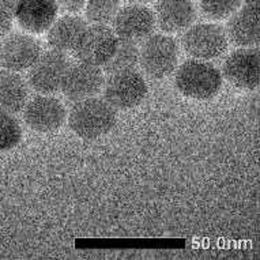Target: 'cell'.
<instances>
[{
  "mask_svg": "<svg viewBox=\"0 0 260 260\" xmlns=\"http://www.w3.org/2000/svg\"><path fill=\"white\" fill-rule=\"evenodd\" d=\"M116 109L105 99H90L77 101L69 115L70 128L83 139H97L115 127Z\"/></svg>",
  "mask_w": 260,
  "mask_h": 260,
  "instance_id": "6da1fadb",
  "label": "cell"
},
{
  "mask_svg": "<svg viewBox=\"0 0 260 260\" xmlns=\"http://www.w3.org/2000/svg\"><path fill=\"white\" fill-rule=\"evenodd\" d=\"M176 87L188 99H213L222 87V75L211 63L199 59L184 61L175 77Z\"/></svg>",
  "mask_w": 260,
  "mask_h": 260,
  "instance_id": "7a4b0ae2",
  "label": "cell"
},
{
  "mask_svg": "<svg viewBox=\"0 0 260 260\" xmlns=\"http://www.w3.org/2000/svg\"><path fill=\"white\" fill-rule=\"evenodd\" d=\"M179 60V47L165 35H154L146 40L139 51V63L149 77L162 79L173 73Z\"/></svg>",
  "mask_w": 260,
  "mask_h": 260,
  "instance_id": "3957f363",
  "label": "cell"
},
{
  "mask_svg": "<svg viewBox=\"0 0 260 260\" xmlns=\"http://www.w3.org/2000/svg\"><path fill=\"white\" fill-rule=\"evenodd\" d=\"M181 44L184 51L193 59L210 60L223 55L229 41L222 26L215 23H199L184 33Z\"/></svg>",
  "mask_w": 260,
  "mask_h": 260,
  "instance_id": "277c9868",
  "label": "cell"
},
{
  "mask_svg": "<svg viewBox=\"0 0 260 260\" xmlns=\"http://www.w3.org/2000/svg\"><path fill=\"white\" fill-rule=\"evenodd\" d=\"M70 69V60L63 52L47 51L39 56L29 69L27 81L33 90L41 94L56 93L61 89L66 74Z\"/></svg>",
  "mask_w": 260,
  "mask_h": 260,
  "instance_id": "5b68a950",
  "label": "cell"
},
{
  "mask_svg": "<svg viewBox=\"0 0 260 260\" xmlns=\"http://www.w3.org/2000/svg\"><path fill=\"white\" fill-rule=\"evenodd\" d=\"M119 37L111 27L93 25L86 27L83 35L74 48V55L82 63L104 66L115 53Z\"/></svg>",
  "mask_w": 260,
  "mask_h": 260,
  "instance_id": "8992f818",
  "label": "cell"
},
{
  "mask_svg": "<svg viewBox=\"0 0 260 260\" xmlns=\"http://www.w3.org/2000/svg\"><path fill=\"white\" fill-rule=\"evenodd\" d=\"M146 94V81L134 70L111 74L105 83V100L115 109L120 111L138 107L145 100Z\"/></svg>",
  "mask_w": 260,
  "mask_h": 260,
  "instance_id": "52a82bcc",
  "label": "cell"
},
{
  "mask_svg": "<svg viewBox=\"0 0 260 260\" xmlns=\"http://www.w3.org/2000/svg\"><path fill=\"white\" fill-rule=\"evenodd\" d=\"M67 112L63 103L52 95H37L26 103L23 119L27 127L40 134L57 131L66 121Z\"/></svg>",
  "mask_w": 260,
  "mask_h": 260,
  "instance_id": "ba28073f",
  "label": "cell"
},
{
  "mask_svg": "<svg viewBox=\"0 0 260 260\" xmlns=\"http://www.w3.org/2000/svg\"><path fill=\"white\" fill-rule=\"evenodd\" d=\"M223 77L244 90L257 89L260 81V57L257 48H243L232 52L222 66Z\"/></svg>",
  "mask_w": 260,
  "mask_h": 260,
  "instance_id": "9c48e42d",
  "label": "cell"
},
{
  "mask_svg": "<svg viewBox=\"0 0 260 260\" xmlns=\"http://www.w3.org/2000/svg\"><path fill=\"white\" fill-rule=\"evenodd\" d=\"M41 55V44L33 36L11 33L0 43V66L10 71L29 70Z\"/></svg>",
  "mask_w": 260,
  "mask_h": 260,
  "instance_id": "30bf717a",
  "label": "cell"
},
{
  "mask_svg": "<svg viewBox=\"0 0 260 260\" xmlns=\"http://www.w3.org/2000/svg\"><path fill=\"white\" fill-rule=\"evenodd\" d=\"M104 73L99 66L79 61L70 66L61 85V91L70 101L77 103L97 95L104 87Z\"/></svg>",
  "mask_w": 260,
  "mask_h": 260,
  "instance_id": "8fae6325",
  "label": "cell"
},
{
  "mask_svg": "<svg viewBox=\"0 0 260 260\" xmlns=\"http://www.w3.org/2000/svg\"><path fill=\"white\" fill-rule=\"evenodd\" d=\"M116 36L123 41H139L149 37L155 27V18L150 9L142 5H131L119 10L113 18Z\"/></svg>",
  "mask_w": 260,
  "mask_h": 260,
  "instance_id": "7c38bea8",
  "label": "cell"
},
{
  "mask_svg": "<svg viewBox=\"0 0 260 260\" xmlns=\"http://www.w3.org/2000/svg\"><path fill=\"white\" fill-rule=\"evenodd\" d=\"M57 10L56 0H21L14 14L22 29L40 35L56 21Z\"/></svg>",
  "mask_w": 260,
  "mask_h": 260,
  "instance_id": "4fadbf2b",
  "label": "cell"
},
{
  "mask_svg": "<svg viewBox=\"0 0 260 260\" xmlns=\"http://www.w3.org/2000/svg\"><path fill=\"white\" fill-rule=\"evenodd\" d=\"M197 10L192 0H157L154 18L161 30L177 33L188 29L195 21Z\"/></svg>",
  "mask_w": 260,
  "mask_h": 260,
  "instance_id": "5bb4252c",
  "label": "cell"
},
{
  "mask_svg": "<svg viewBox=\"0 0 260 260\" xmlns=\"http://www.w3.org/2000/svg\"><path fill=\"white\" fill-rule=\"evenodd\" d=\"M226 36L237 47H256L260 37L259 6L247 5L232 14Z\"/></svg>",
  "mask_w": 260,
  "mask_h": 260,
  "instance_id": "9a60e30c",
  "label": "cell"
},
{
  "mask_svg": "<svg viewBox=\"0 0 260 260\" xmlns=\"http://www.w3.org/2000/svg\"><path fill=\"white\" fill-rule=\"evenodd\" d=\"M29 89L23 78L15 71H0V111L18 113L25 108Z\"/></svg>",
  "mask_w": 260,
  "mask_h": 260,
  "instance_id": "2e32d148",
  "label": "cell"
},
{
  "mask_svg": "<svg viewBox=\"0 0 260 260\" xmlns=\"http://www.w3.org/2000/svg\"><path fill=\"white\" fill-rule=\"evenodd\" d=\"M87 25L75 15H66L55 21L48 31V44L55 51H71L83 35Z\"/></svg>",
  "mask_w": 260,
  "mask_h": 260,
  "instance_id": "e0dca14e",
  "label": "cell"
},
{
  "mask_svg": "<svg viewBox=\"0 0 260 260\" xmlns=\"http://www.w3.org/2000/svg\"><path fill=\"white\" fill-rule=\"evenodd\" d=\"M138 63H139V49L135 43L119 40L115 53L104 66L107 73L115 74L134 70Z\"/></svg>",
  "mask_w": 260,
  "mask_h": 260,
  "instance_id": "ac0fdd59",
  "label": "cell"
},
{
  "mask_svg": "<svg viewBox=\"0 0 260 260\" xmlns=\"http://www.w3.org/2000/svg\"><path fill=\"white\" fill-rule=\"evenodd\" d=\"M119 7L120 0H87L86 17L94 25H105L113 21Z\"/></svg>",
  "mask_w": 260,
  "mask_h": 260,
  "instance_id": "d6986e66",
  "label": "cell"
},
{
  "mask_svg": "<svg viewBox=\"0 0 260 260\" xmlns=\"http://www.w3.org/2000/svg\"><path fill=\"white\" fill-rule=\"evenodd\" d=\"M22 139V128L11 113L0 111V151L14 149Z\"/></svg>",
  "mask_w": 260,
  "mask_h": 260,
  "instance_id": "ffe728a7",
  "label": "cell"
},
{
  "mask_svg": "<svg viewBox=\"0 0 260 260\" xmlns=\"http://www.w3.org/2000/svg\"><path fill=\"white\" fill-rule=\"evenodd\" d=\"M241 3L243 0H201V9L205 17L219 21L236 13Z\"/></svg>",
  "mask_w": 260,
  "mask_h": 260,
  "instance_id": "44dd1931",
  "label": "cell"
},
{
  "mask_svg": "<svg viewBox=\"0 0 260 260\" xmlns=\"http://www.w3.org/2000/svg\"><path fill=\"white\" fill-rule=\"evenodd\" d=\"M13 26V14L9 10L0 6V40L9 35Z\"/></svg>",
  "mask_w": 260,
  "mask_h": 260,
  "instance_id": "7402d4cb",
  "label": "cell"
},
{
  "mask_svg": "<svg viewBox=\"0 0 260 260\" xmlns=\"http://www.w3.org/2000/svg\"><path fill=\"white\" fill-rule=\"evenodd\" d=\"M56 3L64 11L71 14H77L85 7L86 0H56Z\"/></svg>",
  "mask_w": 260,
  "mask_h": 260,
  "instance_id": "603a6c76",
  "label": "cell"
},
{
  "mask_svg": "<svg viewBox=\"0 0 260 260\" xmlns=\"http://www.w3.org/2000/svg\"><path fill=\"white\" fill-rule=\"evenodd\" d=\"M19 3H21V0H0V6L6 7L11 14L15 13V10H17Z\"/></svg>",
  "mask_w": 260,
  "mask_h": 260,
  "instance_id": "cb8c5ba5",
  "label": "cell"
},
{
  "mask_svg": "<svg viewBox=\"0 0 260 260\" xmlns=\"http://www.w3.org/2000/svg\"><path fill=\"white\" fill-rule=\"evenodd\" d=\"M127 2L133 3V5H146V3H150L153 0H127Z\"/></svg>",
  "mask_w": 260,
  "mask_h": 260,
  "instance_id": "d4e9b609",
  "label": "cell"
},
{
  "mask_svg": "<svg viewBox=\"0 0 260 260\" xmlns=\"http://www.w3.org/2000/svg\"><path fill=\"white\" fill-rule=\"evenodd\" d=\"M249 6H259V0H243Z\"/></svg>",
  "mask_w": 260,
  "mask_h": 260,
  "instance_id": "484cf974",
  "label": "cell"
},
{
  "mask_svg": "<svg viewBox=\"0 0 260 260\" xmlns=\"http://www.w3.org/2000/svg\"><path fill=\"white\" fill-rule=\"evenodd\" d=\"M0 180H2V168H0Z\"/></svg>",
  "mask_w": 260,
  "mask_h": 260,
  "instance_id": "4316f807",
  "label": "cell"
}]
</instances>
